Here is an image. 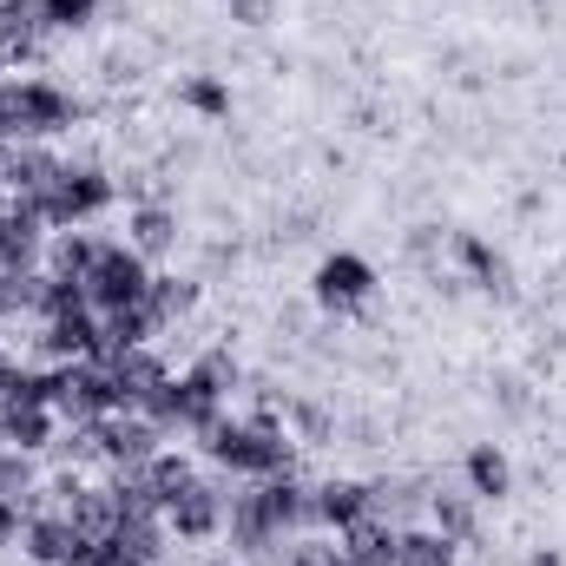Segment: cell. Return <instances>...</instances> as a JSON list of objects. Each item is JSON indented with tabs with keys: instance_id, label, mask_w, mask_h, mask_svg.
<instances>
[{
	"instance_id": "1",
	"label": "cell",
	"mask_w": 566,
	"mask_h": 566,
	"mask_svg": "<svg viewBox=\"0 0 566 566\" xmlns=\"http://www.w3.org/2000/svg\"><path fill=\"white\" fill-rule=\"evenodd\" d=\"M198 448H205L218 468L244 474V481H264V474L296 468V448H290V434H283L277 422H238V416H218L211 428H198Z\"/></svg>"
},
{
	"instance_id": "2",
	"label": "cell",
	"mask_w": 566,
	"mask_h": 566,
	"mask_svg": "<svg viewBox=\"0 0 566 566\" xmlns=\"http://www.w3.org/2000/svg\"><path fill=\"white\" fill-rule=\"evenodd\" d=\"M145 290H151V264H145L133 244H99V258H93V271H86V303L99 310V316H113V310H133L145 303Z\"/></svg>"
},
{
	"instance_id": "3",
	"label": "cell",
	"mask_w": 566,
	"mask_h": 566,
	"mask_svg": "<svg viewBox=\"0 0 566 566\" xmlns=\"http://www.w3.org/2000/svg\"><path fill=\"white\" fill-rule=\"evenodd\" d=\"M224 501H231V494H224L218 481L198 474L185 494L165 501V527H171V541H218V534H224Z\"/></svg>"
},
{
	"instance_id": "4",
	"label": "cell",
	"mask_w": 566,
	"mask_h": 566,
	"mask_svg": "<svg viewBox=\"0 0 566 566\" xmlns=\"http://www.w3.org/2000/svg\"><path fill=\"white\" fill-rule=\"evenodd\" d=\"M20 554H27L33 566H86L93 541H86L66 514H27V527H20Z\"/></svg>"
},
{
	"instance_id": "5",
	"label": "cell",
	"mask_w": 566,
	"mask_h": 566,
	"mask_svg": "<svg viewBox=\"0 0 566 566\" xmlns=\"http://www.w3.org/2000/svg\"><path fill=\"white\" fill-rule=\"evenodd\" d=\"M369 296H376V271H369L363 258L336 251V258H323V264H316V303H323V310L349 316V310H363Z\"/></svg>"
},
{
	"instance_id": "6",
	"label": "cell",
	"mask_w": 566,
	"mask_h": 566,
	"mask_svg": "<svg viewBox=\"0 0 566 566\" xmlns=\"http://www.w3.org/2000/svg\"><path fill=\"white\" fill-rule=\"evenodd\" d=\"M369 514V488L363 481H316V527L343 534Z\"/></svg>"
},
{
	"instance_id": "7",
	"label": "cell",
	"mask_w": 566,
	"mask_h": 566,
	"mask_svg": "<svg viewBox=\"0 0 566 566\" xmlns=\"http://www.w3.org/2000/svg\"><path fill=\"white\" fill-rule=\"evenodd\" d=\"M461 474H468V494H474V501H501V494L514 488V468H507V454H501L494 441H474L468 461H461Z\"/></svg>"
},
{
	"instance_id": "8",
	"label": "cell",
	"mask_w": 566,
	"mask_h": 566,
	"mask_svg": "<svg viewBox=\"0 0 566 566\" xmlns=\"http://www.w3.org/2000/svg\"><path fill=\"white\" fill-rule=\"evenodd\" d=\"M126 231H133V238H126V244H133V251H139L145 264H151V258H165V251H171V244H178V218H171V211H165V205H139V211H133V218H126Z\"/></svg>"
},
{
	"instance_id": "9",
	"label": "cell",
	"mask_w": 566,
	"mask_h": 566,
	"mask_svg": "<svg viewBox=\"0 0 566 566\" xmlns=\"http://www.w3.org/2000/svg\"><path fill=\"white\" fill-rule=\"evenodd\" d=\"M434 534H448L454 547H468L474 541V494H441V488H428V514H422Z\"/></svg>"
},
{
	"instance_id": "10",
	"label": "cell",
	"mask_w": 566,
	"mask_h": 566,
	"mask_svg": "<svg viewBox=\"0 0 566 566\" xmlns=\"http://www.w3.org/2000/svg\"><path fill=\"white\" fill-rule=\"evenodd\" d=\"M454 541L448 534H434L428 521H416V527H402L396 534V566H454Z\"/></svg>"
},
{
	"instance_id": "11",
	"label": "cell",
	"mask_w": 566,
	"mask_h": 566,
	"mask_svg": "<svg viewBox=\"0 0 566 566\" xmlns=\"http://www.w3.org/2000/svg\"><path fill=\"white\" fill-rule=\"evenodd\" d=\"M178 106H191L198 119H231V86L211 80V73H191V80L178 86Z\"/></svg>"
},
{
	"instance_id": "12",
	"label": "cell",
	"mask_w": 566,
	"mask_h": 566,
	"mask_svg": "<svg viewBox=\"0 0 566 566\" xmlns=\"http://www.w3.org/2000/svg\"><path fill=\"white\" fill-rule=\"evenodd\" d=\"M33 488H40L33 454H20V448H7V441H0V501H27Z\"/></svg>"
},
{
	"instance_id": "13",
	"label": "cell",
	"mask_w": 566,
	"mask_h": 566,
	"mask_svg": "<svg viewBox=\"0 0 566 566\" xmlns=\"http://www.w3.org/2000/svg\"><path fill=\"white\" fill-rule=\"evenodd\" d=\"M454 264H461V271H468L474 283H488V290H494V283L507 277V271H501V258H494V251H488L481 238H468V231L454 238Z\"/></svg>"
},
{
	"instance_id": "14",
	"label": "cell",
	"mask_w": 566,
	"mask_h": 566,
	"mask_svg": "<svg viewBox=\"0 0 566 566\" xmlns=\"http://www.w3.org/2000/svg\"><path fill=\"white\" fill-rule=\"evenodd\" d=\"M191 376H198L211 396H224V402H231V389H238V356H231V349H205V356L191 363Z\"/></svg>"
},
{
	"instance_id": "15",
	"label": "cell",
	"mask_w": 566,
	"mask_h": 566,
	"mask_svg": "<svg viewBox=\"0 0 566 566\" xmlns=\"http://www.w3.org/2000/svg\"><path fill=\"white\" fill-rule=\"evenodd\" d=\"M40 13H46V27H86L93 13H99V0H40Z\"/></svg>"
},
{
	"instance_id": "16",
	"label": "cell",
	"mask_w": 566,
	"mask_h": 566,
	"mask_svg": "<svg viewBox=\"0 0 566 566\" xmlns=\"http://www.w3.org/2000/svg\"><path fill=\"white\" fill-rule=\"evenodd\" d=\"M20 376H27V356H13V349H0V409L13 402V389H20Z\"/></svg>"
},
{
	"instance_id": "17",
	"label": "cell",
	"mask_w": 566,
	"mask_h": 566,
	"mask_svg": "<svg viewBox=\"0 0 566 566\" xmlns=\"http://www.w3.org/2000/svg\"><path fill=\"white\" fill-rule=\"evenodd\" d=\"M20 527H27V501H0V547L20 541Z\"/></svg>"
},
{
	"instance_id": "18",
	"label": "cell",
	"mask_w": 566,
	"mask_h": 566,
	"mask_svg": "<svg viewBox=\"0 0 566 566\" xmlns=\"http://www.w3.org/2000/svg\"><path fill=\"white\" fill-rule=\"evenodd\" d=\"M224 7H231V20H244V27H264L277 0H224Z\"/></svg>"
},
{
	"instance_id": "19",
	"label": "cell",
	"mask_w": 566,
	"mask_h": 566,
	"mask_svg": "<svg viewBox=\"0 0 566 566\" xmlns=\"http://www.w3.org/2000/svg\"><path fill=\"white\" fill-rule=\"evenodd\" d=\"M527 566H566V560H560V554H554V547H541V554H534V560H527Z\"/></svg>"
}]
</instances>
